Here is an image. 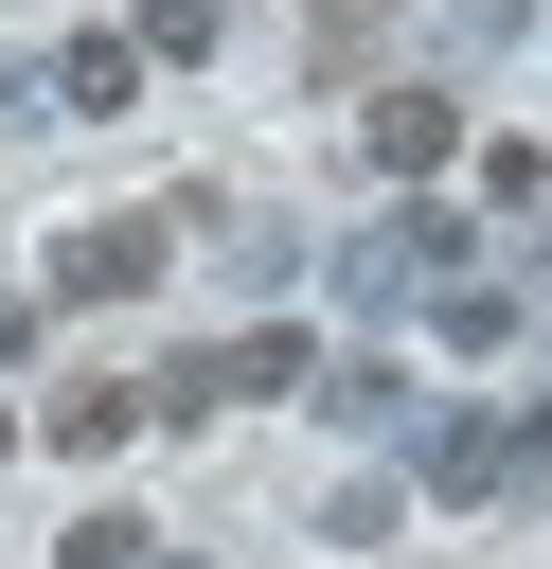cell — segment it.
Returning a JSON list of instances; mask_svg holds the SVG:
<instances>
[{
	"label": "cell",
	"mask_w": 552,
	"mask_h": 569,
	"mask_svg": "<svg viewBox=\"0 0 552 569\" xmlns=\"http://www.w3.org/2000/svg\"><path fill=\"white\" fill-rule=\"evenodd\" d=\"M321 356L285 338V320H249V338H214V356H178L160 391H142V427H214V409H267V391H303Z\"/></svg>",
	"instance_id": "6da1fadb"
},
{
	"label": "cell",
	"mask_w": 552,
	"mask_h": 569,
	"mask_svg": "<svg viewBox=\"0 0 552 569\" xmlns=\"http://www.w3.org/2000/svg\"><path fill=\"white\" fill-rule=\"evenodd\" d=\"M160 249H178V213H107V231H71V249H53V302H142V284H160Z\"/></svg>",
	"instance_id": "7a4b0ae2"
},
{
	"label": "cell",
	"mask_w": 552,
	"mask_h": 569,
	"mask_svg": "<svg viewBox=\"0 0 552 569\" xmlns=\"http://www.w3.org/2000/svg\"><path fill=\"white\" fill-rule=\"evenodd\" d=\"M516 462H534L516 409H445V427H427V498H516Z\"/></svg>",
	"instance_id": "3957f363"
},
{
	"label": "cell",
	"mask_w": 552,
	"mask_h": 569,
	"mask_svg": "<svg viewBox=\"0 0 552 569\" xmlns=\"http://www.w3.org/2000/svg\"><path fill=\"white\" fill-rule=\"evenodd\" d=\"M445 142H463L445 89H374V107H356V160H374V178H445Z\"/></svg>",
	"instance_id": "277c9868"
},
{
	"label": "cell",
	"mask_w": 552,
	"mask_h": 569,
	"mask_svg": "<svg viewBox=\"0 0 552 569\" xmlns=\"http://www.w3.org/2000/svg\"><path fill=\"white\" fill-rule=\"evenodd\" d=\"M18 445H53V462H125V445H142V391H125V373H71Z\"/></svg>",
	"instance_id": "5b68a950"
},
{
	"label": "cell",
	"mask_w": 552,
	"mask_h": 569,
	"mask_svg": "<svg viewBox=\"0 0 552 569\" xmlns=\"http://www.w3.org/2000/svg\"><path fill=\"white\" fill-rule=\"evenodd\" d=\"M36 89H53V107H125V89H142V53H125V36H71Z\"/></svg>",
	"instance_id": "8992f818"
},
{
	"label": "cell",
	"mask_w": 552,
	"mask_h": 569,
	"mask_svg": "<svg viewBox=\"0 0 552 569\" xmlns=\"http://www.w3.org/2000/svg\"><path fill=\"white\" fill-rule=\"evenodd\" d=\"M125 53H142V71H196V53H214V0H142V36H125Z\"/></svg>",
	"instance_id": "52a82bcc"
},
{
	"label": "cell",
	"mask_w": 552,
	"mask_h": 569,
	"mask_svg": "<svg viewBox=\"0 0 552 569\" xmlns=\"http://www.w3.org/2000/svg\"><path fill=\"white\" fill-rule=\"evenodd\" d=\"M142 551H160L142 516H71V551H53V569H142Z\"/></svg>",
	"instance_id": "ba28073f"
},
{
	"label": "cell",
	"mask_w": 552,
	"mask_h": 569,
	"mask_svg": "<svg viewBox=\"0 0 552 569\" xmlns=\"http://www.w3.org/2000/svg\"><path fill=\"white\" fill-rule=\"evenodd\" d=\"M374 18H392V0H321V71H356V53H374Z\"/></svg>",
	"instance_id": "9c48e42d"
},
{
	"label": "cell",
	"mask_w": 552,
	"mask_h": 569,
	"mask_svg": "<svg viewBox=\"0 0 552 569\" xmlns=\"http://www.w3.org/2000/svg\"><path fill=\"white\" fill-rule=\"evenodd\" d=\"M516 480H534V498H552V409H534V462H516Z\"/></svg>",
	"instance_id": "30bf717a"
},
{
	"label": "cell",
	"mask_w": 552,
	"mask_h": 569,
	"mask_svg": "<svg viewBox=\"0 0 552 569\" xmlns=\"http://www.w3.org/2000/svg\"><path fill=\"white\" fill-rule=\"evenodd\" d=\"M0 462H18V427H0Z\"/></svg>",
	"instance_id": "8fae6325"
}]
</instances>
